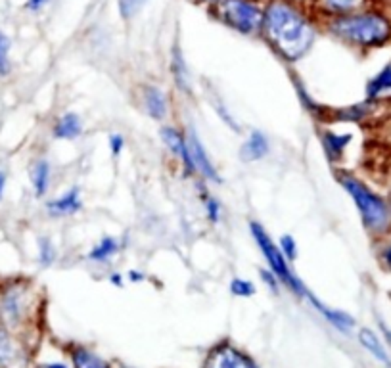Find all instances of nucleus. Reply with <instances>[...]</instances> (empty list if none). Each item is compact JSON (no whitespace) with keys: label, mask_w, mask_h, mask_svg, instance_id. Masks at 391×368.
<instances>
[{"label":"nucleus","mask_w":391,"mask_h":368,"mask_svg":"<svg viewBox=\"0 0 391 368\" xmlns=\"http://www.w3.org/2000/svg\"><path fill=\"white\" fill-rule=\"evenodd\" d=\"M160 138L161 142L165 144V148L173 153V158L177 160L178 165L182 167L184 175H187V177H196L192 158H190V150H188L187 133L173 125H163L160 129Z\"/></svg>","instance_id":"1a4fd4ad"},{"label":"nucleus","mask_w":391,"mask_h":368,"mask_svg":"<svg viewBox=\"0 0 391 368\" xmlns=\"http://www.w3.org/2000/svg\"><path fill=\"white\" fill-rule=\"evenodd\" d=\"M351 140H353L351 133H338V131H332V129L320 131L322 150H324V155L332 165H338V163L344 162L347 148L351 146Z\"/></svg>","instance_id":"f8f14e48"},{"label":"nucleus","mask_w":391,"mask_h":368,"mask_svg":"<svg viewBox=\"0 0 391 368\" xmlns=\"http://www.w3.org/2000/svg\"><path fill=\"white\" fill-rule=\"evenodd\" d=\"M27 349L23 343L12 334V330L0 326V367L2 368H25Z\"/></svg>","instance_id":"9d476101"},{"label":"nucleus","mask_w":391,"mask_h":368,"mask_svg":"<svg viewBox=\"0 0 391 368\" xmlns=\"http://www.w3.org/2000/svg\"><path fill=\"white\" fill-rule=\"evenodd\" d=\"M259 35L278 58L286 63H295L311 52L319 29L299 4L290 0H271L263 8Z\"/></svg>","instance_id":"f257e3e1"},{"label":"nucleus","mask_w":391,"mask_h":368,"mask_svg":"<svg viewBox=\"0 0 391 368\" xmlns=\"http://www.w3.org/2000/svg\"><path fill=\"white\" fill-rule=\"evenodd\" d=\"M187 140H188V150H190V158H192V165H194L196 177H202L205 182H211V184H219L222 182L219 169L215 167L213 160L209 158V152L205 150L204 142L200 135L194 131V127H187Z\"/></svg>","instance_id":"6e6552de"},{"label":"nucleus","mask_w":391,"mask_h":368,"mask_svg":"<svg viewBox=\"0 0 391 368\" xmlns=\"http://www.w3.org/2000/svg\"><path fill=\"white\" fill-rule=\"evenodd\" d=\"M311 4L315 12L326 21L366 8L372 4V0H311Z\"/></svg>","instance_id":"9b49d317"},{"label":"nucleus","mask_w":391,"mask_h":368,"mask_svg":"<svg viewBox=\"0 0 391 368\" xmlns=\"http://www.w3.org/2000/svg\"><path fill=\"white\" fill-rule=\"evenodd\" d=\"M380 2H391V0H380Z\"/></svg>","instance_id":"37998d69"},{"label":"nucleus","mask_w":391,"mask_h":368,"mask_svg":"<svg viewBox=\"0 0 391 368\" xmlns=\"http://www.w3.org/2000/svg\"><path fill=\"white\" fill-rule=\"evenodd\" d=\"M109 282H112L114 286H123V277H121V274H117V272H114V274L109 277Z\"/></svg>","instance_id":"58836bf2"},{"label":"nucleus","mask_w":391,"mask_h":368,"mask_svg":"<svg viewBox=\"0 0 391 368\" xmlns=\"http://www.w3.org/2000/svg\"><path fill=\"white\" fill-rule=\"evenodd\" d=\"M43 368H70V367L63 365V362H48V365H45Z\"/></svg>","instance_id":"ea45409f"},{"label":"nucleus","mask_w":391,"mask_h":368,"mask_svg":"<svg viewBox=\"0 0 391 368\" xmlns=\"http://www.w3.org/2000/svg\"><path fill=\"white\" fill-rule=\"evenodd\" d=\"M85 133V125L79 113L67 111L60 116L52 125V136L58 140H77Z\"/></svg>","instance_id":"a211bd4d"},{"label":"nucleus","mask_w":391,"mask_h":368,"mask_svg":"<svg viewBox=\"0 0 391 368\" xmlns=\"http://www.w3.org/2000/svg\"><path fill=\"white\" fill-rule=\"evenodd\" d=\"M39 303L35 284L29 279H10L0 286V326L19 330L33 316Z\"/></svg>","instance_id":"20e7f679"},{"label":"nucleus","mask_w":391,"mask_h":368,"mask_svg":"<svg viewBox=\"0 0 391 368\" xmlns=\"http://www.w3.org/2000/svg\"><path fill=\"white\" fill-rule=\"evenodd\" d=\"M72 365L73 368H112L107 365V360H104L100 355H96L94 351H90L89 347H81L75 345L72 347Z\"/></svg>","instance_id":"5701e85b"},{"label":"nucleus","mask_w":391,"mask_h":368,"mask_svg":"<svg viewBox=\"0 0 391 368\" xmlns=\"http://www.w3.org/2000/svg\"><path fill=\"white\" fill-rule=\"evenodd\" d=\"M290 2H295V4H303V2H311V0H290Z\"/></svg>","instance_id":"a19ab883"},{"label":"nucleus","mask_w":391,"mask_h":368,"mask_svg":"<svg viewBox=\"0 0 391 368\" xmlns=\"http://www.w3.org/2000/svg\"><path fill=\"white\" fill-rule=\"evenodd\" d=\"M50 179H52V167L48 160H36L33 169H31V184L36 198H45L46 192L50 188Z\"/></svg>","instance_id":"412c9836"},{"label":"nucleus","mask_w":391,"mask_h":368,"mask_svg":"<svg viewBox=\"0 0 391 368\" xmlns=\"http://www.w3.org/2000/svg\"><path fill=\"white\" fill-rule=\"evenodd\" d=\"M259 274H261V280H263V284L268 288V292H273L275 296H280V290H282V284H280V280L276 277L275 272L271 269H259Z\"/></svg>","instance_id":"473e14b6"},{"label":"nucleus","mask_w":391,"mask_h":368,"mask_svg":"<svg viewBox=\"0 0 391 368\" xmlns=\"http://www.w3.org/2000/svg\"><path fill=\"white\" fill-rule=\"evenodd\" d=\"M249 234H251V238H253V242L257 246V250L261 252V255H263V259L267 261V269L275 272L278 280H280V284L288 288V290H290L292 294H295L299 299H305V297L309 296L311 290L305 286L303 280L293 272L292 263L282 255L278 243L271 238L267 228L261 225V223H257V221H251V223H249Z\"/></svg>","instance_id":"39448f33"},{"label":"nucleus","mask_w":391,"mask_h":368,"mask_svg":"<svg viewBox=\"0 0 391 368\" xmlns=\"http://www.w3.org/2000/svg\"><path fill=\"white\" fill-rule=\"evenodd\" d=\"M204 368H261L249 357L246 351L236 347L229 340H222L215 343L211 349L207 351L204 360Z\"/></svg>","instance_id":"0eeeda50"},{"label":"nucleus","mask_w":391,"mask_h":368,"mask_svg":"<svg viewBox=\"0 0 391 368\" xmlns=\"http://www.w3.org/2000/svg\"><path fill=\"white\" fill-rule=\"evenodd\" d=\"M58 257L56 246L50 238H39V263L41 267H52L54 261Z\"/></svg>","instance_id":"a878e982"},{"label":"nucleus","mask_w":391,"mask_h":368,"mask_svg":"<svg viewBox=\"0 0 391 368\" xmlns=\"http://www.w3.org/2000/svg\"><path fill=\"white\" fill-rule=\"evenodd\" d=\"M276 243H278L282 255H284L290 263H293V261L299 257V248H297V242H295V238H293L292 234H282Z\"/></svg>","instance_id":"cd10ccee"},{"label":"nucleus","mask_w":391,"mask_h":368,"mask_svg":"<svg viewBox=\"0 0 391 368\" xmlns=\"http://www.w3.org/2000/svg\"><path fill=\"white\" fill-rule=\"evenodd\" d=\"M171 77H173V83L177 87L178 92L182 94H192V81H190V72H188L187 60H184V54L182 50L175 46L171 50Z\"/></svg>","instance_id":"6ab92c4d"},{"label":"nucleus","mask_w":391,"mask_h":368,"mask_svg":"<svg viewBox=\"0 0 391 368\" xmlns=\"http://www.w3.org/2000/svg\"><path fill=\"white\" fill-rule=\"evenodd\" d=\"M378 263L383 270L391 272V232L380 240V248H378Z\"/></svg>","instance_id":"c756f323"},{"label":"nucleus","mask_w":391,"mask_h":368,"mask_svg":"<svg viewBox=\"0 0 391 368\" xmlns=\"http://www.w3.org/2000/svg\"><path fill=\"white\" fill-rule=\"evenodd\" d=\"M127 279L131 280V282H142V280H146V274L144 272H140V270H129V274H127Z\"/></svg>","instance_id":"c9c22d12"},{"label":"nucleus","mask_w":391,"mask_h":368,"mask_svg":"<svg viewBox=\"0 0 391 368\" xmlns=\"http://www.w3.org/2000/svg\"><path fill=\"white\" fill-rule=\"evenodd\" d=\"M305 299H307V301L313 305V309H315L317 313L322 314V316L326 318V323H328L330 326H334L338 332L349 334L353 328H355L357 323L351 314L346 313V311H341V309H332V307H328L326 303H322L313 292H309V296L305 297Z\"/></svg>","instance_id":"2eb2a0df"},{"label":"nucleus","mask_w":391,"mask_h":368,"mask_svg":"<svg viewBox=\"0 0 391 368\" xmlns=\"http://www.w3.org/2000/svg\"><path fill=\"white\" fill-rule=\"evenodd\" d=\"M85 202L79 186H72L67 192H63L58 198L46 202V211L50 217H72L83 211Z\"/></svg>","instance_id":"4468645a"},{"label":"nucleus","mask_w":391,"mask_h":368,"mask_svg":"<svg viewBox=\"0 0 391 368\" xmlns=\"http://www.w3.org/2000/svg\"><path fill=\"white\" fill-rule=\"evenodd\" d=\"M6 182H8V175H6V171H0V199H2V196H4Z\"/></svg>","instance_id":"4c0bfd02"},{"label":"nucleus","mask_w":391,"mask_h":368,"mask_svg":"<svg viewBox=\"0 0 391 368\" xmlns=\"http://www.w3.org/2000/svg\"><path fill=\"white\" fill-rule=\"evenodd\" d=\"M213 108H215V113L221 117V121L224 123V125L229 127V129H232L234 133H240V127H238V121L234 119V117L231 116V111H229V108L222 104L221 100H215L213 102Z\"/></svg>","instance_id":"7c9ffc66"},{"label":"nucleus","mask_w":391,"mask_h":368,"mask_svg":"<svg viewBox=\"0 0 391 368\" xmlns=\"http://www.w3.org/2000/svg\"><path fill=\"white\" fill-rule=\"evenodd\" d=\"M119 252H121L119 240L114 236H104L90 248V252L87 253V259L92 261V263H107L109 259H114Z\"/></svg>","instance_id":"aec40b11"},{"label":"nucleus","mask_w":391,"mask_h":368,"mask_svg":"<svg viewBox=\"0 0 391 368\" xmlns=\"http://www.w3.org/2000/svg\"><path fill=\"white\" fill-rule=\"evenodd\" d=\"M359 343H361V345L372 355L374 359L380 360V362L385 365V367H390L391 365L390 353H388L385 347H383L382 340H380L370 328H361V330H359Z\"/></svg>","instance_id":"4be33fe9"},{"label":"nucleus","mask_w":391,"mask_h":368,"mask_svg":"<svg viewBox=\"0 0 391 368\" xmlns=\"http://www.w3.org/2000/svg\"><path fill=\"white\" fill-rule=\"evenodd\" d=\"M378 326H380V330H382V334H383V338L388 340V343L391 345V330L385 326V323H383L382 318H378Z\"/></svg>","instance_id":"e433bc0d"},{"label":"nucleus","mask_w":391,"mask_h":368,"mask_svg":"<svg viewBox=\"0 0 391 368\" xmlns=\"http://www.w3.org/2000/svg\"><path fill=\"white\" fill-rule=\"evenodd\" d=\"M391 98V62L383 65L380 72L372 75L365 87V100L370 104H378L382 100Z\"/></svg>","instance_id":"f3484780"},{"label":"nucleus","mask_w":391,"mask_h":368,"mask_svg":"<svg viewBox=\"0 0 391 368\" xmlns=\"http://www.w3.org/2000/svg\"><path fill=\"white\" fill-rule=\"evenodd\" d=\"M107 146H109V152L114 158H119L125 150V136L119 133H112L107 138Z\"/></svg>","instance_id":"72a5a7b5"},{"label":"nucleus","mask_w":391,"mask_h":368,"mask_svg":"<svg viewBox=\"0 0 391 368\" xmlns=\"http://www.w3.org/2000/svg\"><path fill=\"white\" fill-rule=\"evenodd\" d=\"M263 8L257 0H211L209 12L236 33L253 36L261 33Z\"/></svg>","instance_id":"423d86ee"},{"label":"nucleus","mask_w":391,"mask_h":368,"mask_svg":"<svg viewBox=\"0 0 391 368\" xmlns=\"http://www.w3.org/2000/svg\"><path fill=\"white\" fill-rule=\"evenodd\" d=\"M336 180L344 188L359 211L361 223L366 234L374 240H382L391 232V204L380 192L370 188L365 180L359 179L351 171L338 169Z\"/></svg>","instance_id":"7ed1b4c3"},{"label":"nucleus","mask_w":391,"mask_h":368,"mask_svg":"<svg viewBox=\"0 0 391 368\" xmlns=\"http://www.w3.org/2000/svg\"><path fill=\"white\" fill-rule=\"evenodd\" d=\"M148 0H117V8H119V14L125 21L133 19L140 10L144 8Z\"/></svg>","instance_id":"c85d7f7f"},{"label":"nucleus","mask_w":391,"mask_h":368,"mask_svg":"<svg viewBox=\"0 0 391 368\" xmlns=\"http://www.w3.org/2000/svg\"><path fill=\"white\" fill-rule=\"evenodd\" d=\"M202 199H204L205 219H207L211 225H219V223H221V217H222L221 202L215 198L211 192H207V190L202 192Z\"/></svg>","instance_id":"393cba45"},{"label":"nucleus","mask_w":391,"mask_h":368,"mask_svg":"<svg viewBox=\"0 0 391 368\" xmlns=\"http://www.w3.org/2000/svg\"><path fill=\"white\" fill-rule=\"evenodd\" d=\"M10 73V41L8 36L0 31V75Z\"/></svg>","instance_id":"2f4dec72"},{"label":"nucleus","mask_w":391,"mask_h":368,"mask_svg":"<svg viewBox=\"0 0 391 368\" xmlns=\"http://www.w3.org/2000/svg\"><path fill=\"white\" fill-rule=\"evenodd\" d=\"M142 108L154 121H165L169 117V96L165 90L156 87V85H144L142 92Z\"/></svg>","instance_id":"ddd939ff"},{"label":"nucleus","mask_w":391,"mask_h":368,"mask_svg":"<svg viewBox=\"0 0 391 368\" xmlns=\"http://www.w3.org/2000/svg\"><path fill=\"white\" fill-rule=\"evenodd\" d=\"M324 29L359 52H372L391 45V16L372 4L347 16L326 19Z\"/></svg>","instance_id":"f03ea898"},{"label":"nucleus","mask_w":391,"mask_h":368,"mask_svg":"<svg viewBox=\"0 0 391 368\" xmlns=\"http://www.w3.org/2000/svg\"><path fill=\"white\" fill-rule=\"evenodd\" d=\"M372 106L374 104L365 100L361 104H353L349 108H339L336 111H332V119L341 121V123H361V121H365L366 117L370 116Z\"/></svg>","instance_id":"b1692460"},{"label":"nucleus","mask_w":391,"mask_h":368,"mask_svg":"<svg viewBox=\"0 0 391 368\" xmlns=\"http://www.w3.org/2000/svg\"><path fill=\"white\" fill-rule=\"evenodd\" d=\"M231 294L234 297H248L255 296V284L248 279H240V277H234L231 280Z\"/></svg>","instance_id":"bb28decb"},{"label":"nucleus","mask_w":391,"mask_h":368,"mask_svg":"<svg viewBox=\"0 0 391 368\" xmlns=\"http://www.w3.org/2000/svg\"><path fill=\"white\" fill-rule=\"evenodd\" d=\"M200 2H207V4H209V2H211V0H200Z\"/></svg>","instance_id":"79ce46f5"},{"label":"nucleus","mask_w":391,"mask_h":368,"mask_svg":"<svg viewBox=\"0 0 391 368\" xmlns=\"http://www.w3.org/2000/svg\"><path fill=\"white\" fill-rule=\"evenodd\" d=\"M271 152V144H268L267 135L259 129L249 131L246 140L240 146V160L246 163H255L265 160Z\"/></svg>","instance_id":"dca6fc26"},{"label":"nucleus","mask_w":391,"mask_h":368,"mask_svg":"<svg viewBox=\"0 0 391 368\" xmlns=\"http://www.w3.org/2000/svg\"><path fill=\"white\" fill-rule=\"evenodd\" d=\"M46 2H48V0H27L25 8L29 10V12H39V10L45 8Z\"/></svg>","instance_id":"f704fd0d"}]
</instances>
